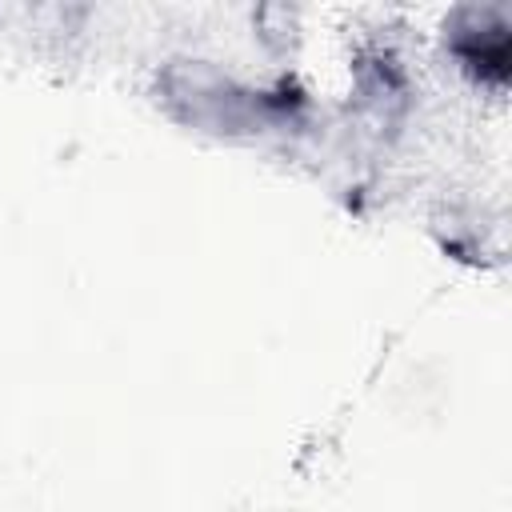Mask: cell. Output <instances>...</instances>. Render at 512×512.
I'll use <instances>...</instances> for the list:
<instances>
[{"instance_id": "obj_1", "label": "cell", "mask_w": 512, "mask_h": 512, "mask_svg": "<svg viewBox=\"0 0 512 512\" xmlns=\"http://www.w3.org/2000/svg\"><path fill=\"white\" fill-rule=\"evenodd\" d=\"M440 56L460 80L484 92H500L512 76V8L508 4H456L444 12Z\"/></svg>"}]
</instances>
